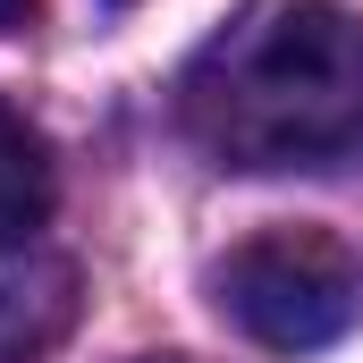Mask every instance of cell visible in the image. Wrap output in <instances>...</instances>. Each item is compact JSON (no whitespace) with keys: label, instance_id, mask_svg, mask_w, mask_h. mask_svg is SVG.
Masks as SVG:
<instances>
[{"label":"cell","instance_id":"1","mask_svg":"<svg viewBox=\"0 0 363 363\" xmlns=\"http://www.w3.org/2000/svg\"><path fill=\"white\" fill-rule=\"evenodd\" d=\"M178 127L245 178L363 161V17L347 0H245L186 60Z\"/></svg>","mask_w":363,"mask_h":363},{"label":"cell","instance_id":"2","mask_svg":"<svg viewBox=\"0 0 363 363\" xmlns=\"http://www.w3.org/2000/svg\"><path fill=\"white\" fill-rule=\"evenodd\" d=\"M220 313L271 347V355H313L330 338H347V321L363 313V262L330 237V228H262L245 237L220 271H211Z\"/></svg>","mask_w":363,"mask_h":363},{"label":"cell","instance_id":"3","mask_svg":"<svg viewBox=\"0 0 363 363\" xmlns=\"http://www.w3.org/2000/svg\"><path fill=\"white\" fill-rule=\"evenodd\" d=\"M51 203H60V178H51L43 127L17 101H0V245H34Z\"/></svg>","mask_w":363,"mask_h":363},{"label":"cell","instance_id":"4","mask_svg":"<svg viewBox=\"0 0 363 363\" xmlns=\"http://www.w3.org/2000/svg\"><path fill=\"white\" fill-rule=\"evenodd\" d=\"M17 17H26V0H0V34H9V26H17Z\"/></svg>","mask_w":363,"mask_h":363},{"label":"cell","instance_id":"5","mask_svg":"<svg viewBox=\"0 0 363 363\" xmlns=\"http://www.w3.org/2000/svg\"><path fill=\"white\" fill-rule=\"evenodd\" d=\"M135 363H186V355H135Z\"/></svg>","mask_w":363,"mask_h":363}]
</instances>
